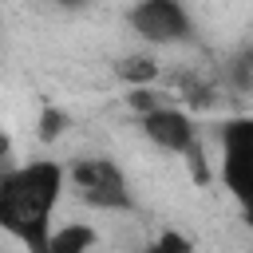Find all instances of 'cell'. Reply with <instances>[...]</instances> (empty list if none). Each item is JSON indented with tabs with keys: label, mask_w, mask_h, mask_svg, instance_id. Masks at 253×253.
<instances>
[{
	"label": "cell",
	"mask_w": 253,
	"mask_h": 253,
	"mask_svg": "<svg viewBox=\"0 0 253 253\" xmlns=\"http://www.w3.org/2000/svg\"><path fill=\"white\" fill-rule=\"evenodd\" d=\"M47 253H99V229L91 221H63L55 225Z\"/></svg>",
	"instance_id": "obj_6"
},
{
	"label": "cell",
	"mask_w": 253,
	"mask_h": 253,
	"mask_svg": "<svg viewBox=\"0 0 253 253\" xmlns=\"http://www.w3.org/2000/svg\"><path fill=\"white\" fill-rule=\"evenodd\" d=\"M138 130H142V138H146L150 146H158V150H166V154H178V158H186V154H194V150L202 146L198 123H194L182 107H174V103H162L158 111L142 115V119H138Z\"/></svg>",
	"instance_id": "obj_5"
},
{
	"label": "cell",
	"mask_w": 253,
	"mask_h": 253,
	"mask_svg": "<svg viewBox=\"0 0 253 253\" xmlns=\"http://www.w3.org/2000/svg\"><path fill=\"white\" fill-rule=\"evenodd\" d=\"M217 178L241 213L253 217V115H233L217 126Z\"/></svg>",
	"instance_id": "obj_3"
},
{
	"label": "cell",
	"mask_w": 253,
	"mask_h": 253,
	"mask_svg": "<svg viewBox=\"0 0 253 253\" xmlns=\"http://www.w3.org/2000/svg\"><path fill=\"white\" fill-rule=\"evenodd\" d=\"M67 166L55 158H32L0 174V229L28 253H47L55 233V210L63 202Z\"/></svg>",
	"instance_id": "obj_1"
},
{
	"label": "cell",
	"mask_w": 253,
	"mask_h": 253,
	"mask_svg": "<svg viewBox=\"0 0 253 253\" xmlns=\"http://www.w3.org/2000/svg\"><path fill=\"white\" fill-rule=\"evenodd\" d=\"M115 75H119L130 91H142V87H150V83L158 79V59H154L150 51L123 55V59H115Z\"/></svg>",
	"instance_id": "obj_7"
},
{
	"label": "cell",
	"mask_w": 253,
	"mask_h": 253,
	"mask_svg": "<svg viewBox=\"0 0 253 253\" xmlns=\"http://www.w3.org/2000/svg\"><path fill=\"white\" fill-rule=\"evenodd\" d=\"M67 126H71V115H67L63 107H43L40 119H36V134H40V142H55Z\"/></svg>",
	"instance_id": "obj_9"
},
{
	"label": "cell",
	"mask_w": 253,
	"mask_h": 253,
	"mask_svg": "<svg viewBox=\"0 0 253 253\" xmlns=\"http://www.w3.org/2000/svg\"><path fill=\"white\" fill-rule=\"evenodd\" d=\"M130 32L146 43V47H178L194 40V16L178 4V0H142L126 12Z\"/></svg>",
	"instance_id": "obj_4"
},
{
	"label": "cell",
	"mask_w": 253,
	"mask_h": 253,
	"mask_svg": "<svg viewBox=\"0 0 253 253\" xmlns=\"http://www.w3.org/2000/svg\"><path fill=\"white\" fill-rule=\"evenodd\" d=\"M67 186L79 194V202H87L99 213H130L134 210L130 178L107 154H83V158L67 162Z\"/></svg>",
	"instance_id": "obj_2"
},
{
	"label": "cell",
	"mask_w": 253,
	"mask_h": 253,
	"mask_svg": "<svg viewBox=\"0 0 253 253\" xmlns=\"http://www.w3.org/2000/svg\"><path fill=\"white\" fill-rule=\"evenodd\" d=\"M225 79H229V87H237V91H253V43L229 55Z\"/></svg>",
	"instance_id": "obj_8"
},
{
	"label": "cell",
	"mask_w": 253,
	"mask_h": 253,
	"mask_svg": "<svg viewBox=\"0 0 253 253\" xmlns=\"http://www.w3.org/2000/svg\"><path fill=\"white\" fill-rule=\"evenodd\" d=\"M138 253H190V241L182 237V233H174V229H166V233H158L154 241H146Z\"/></svg>",
	"instance_id": "obj_10"
}]
</instances>
